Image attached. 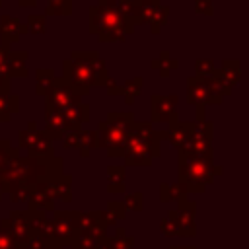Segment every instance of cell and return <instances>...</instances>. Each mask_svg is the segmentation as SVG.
<instances>
[{"label": "cell", "mask_w": 249, "mask_h": 249, "mask_svg": "<svg viewBox=\"0 0 249 249\" xmlns=\"http://www.w3.org/2000/svg\"><path fill=\"white\" fill-rule=\"evenodd\" d=\"M142 84H144V80H142L140 76L130 78V80H126V82L123 84V95H124V99H126L128 105L134 103V99L142 93Z\"/></svg>", "instance_id": "484cf974"}, {"label": "cell", "mask_w": 249, "mask_h": 249, "mask_svg": "<svg viewBox=\"0 0 249 249\" xmlns=\"http://www.w3.org/2000/svg\"><path fill=\"white\" fill-rule=\"evenodd\" d=\"M72 0H47V16H70Z\"/></svg>", "instance_id": "4dcf8cb0"}, {"label": "cell", "mask_w": 249, "mask_h": 249, "mask_svg": "<svg viewBox=\"0 0 249 249\" xmlns=\"http://www.w3.org/2000/svg\"><path fill=\"white\" fill-rule=\"evenodd\" d=\"M124 189H126L124 165H109L107 167V191L109 193H124Z\"/></svg>", "instance_id": "d6986e66"}, {"label": "cell", "mask_w": 249, "mask_h": 249, "mask_svg": "<svg viewBox=\"0 0 249 249\" xmlns=\"http://www.w3.org/2000/svg\"><path fill=\"white\" fill-rule=\"evenodd\" d=\"M78 103H82V97L74 93V89L62 78H54L51 89L45 93V109H60Z\"/></svg>", "instance_id": "9c48e42d"}, {"label": "cell", "mask_w": 249, "mask_h": 249, "mask_svg": "<svg viewBox=\"0 0 249 249\" xmlns=\"http://www.w3.org/2000/svg\"><path fill=\"white\" fill-rule=\"evenodd\" d=\"M25 29L31 31V33H37V35L45 33V31H47V19H45V16H43V14H31V16L27 18Z\"/></svg>", "instance_id": "d6a6232c"}, {"label": "cell", "mask_w": 249, "mask_h": 249, "mask_svg": "<svg viewBox=\"0 0 249 249\" xmlns=\"http://www.w3.org/2000/svg\"><path fill=\"white\" fill-rule=\"evenodd\" d=\"M169 249H196L195 245H171Z\"/></svg>", "instance_id": "bcb514c9"}, {"label": "cell", "mask_w": 249, "mask_h": 249, "mask_svg": "<svg viewBox=\"0 0 249 249\" xmlns=\"http://www.w3.org/2000/svg\"><path fill=\"white\" fill-rule=\"evenodd\" d=\"M62 80L80 97L88 95L91 86H105L109 78L105 62L95 51H74L62 62Z\"/></svg>", "instance_id": "6da1fadb"}, {"label": "cell", "mask_w": 249, "mask_h": 249, "mask_svg": "<svg viewBox=\"0 0 249 249\" xmlns=\"http://www.w3.org/2000/svg\"><path fill=\"white\" fill-rule=\"evenodd\" d=\"M177 66H179V60L171 58L167 51H161L160 56H158L156 60H152V68L160 70V76H161V78H167V76L171 74V70H175Z\"/></svg>", "instance_id": "603a6c76"}, {"label": "cell", "mask_w": 249, "mask_h": 249, "mask_svg": "<svg viewBox=\"0 0 249 249\" xmlns=\"http://www.w3.org/2000/svg\"><path fill=\"white\" fill-rule=\"evenodd\" d=\"M25 62H27V53L25 51H18V53L10 51L8 53V58H6V74L10 78H14V76L25 78L29 74Z\"/></svg>", "instance_id": "ac0fdd59"}, {"label": "cell", "mask_w": 249, "mask_h": 249, "mask_svg": "<svg viewBox=\"0 0 249 249\" xmlns=\"http://www.w3.org/2000/svg\"><path fill=\"white\" fill-rule=\"evenodd\" d=\"M195 76L196 78H210V76H214L216 74V66H214V62L212 60H196V64H195Z\"/></svg>", "instance_id": "836d02e7"}, {"label": "cell", "mask_w": 249, "mask_h": 249, "mask_svg": "<svg viewBox=\"0 0 249 249\" xmlns=\"http://www.w3.org/2000/svg\"><path fill=\"white\" fill-rule=\"evenodd\" d=\"M10 80L12 78H8L4 72H0V93H4V95L10 93Z\"/></svg>", "instance_id": "7bdbcfd3"}, {"label": "cell", "mask_w": 249, "mask_h": 249, "mask_svg": "<svg viewBox=\"0 0 249 249\" xmlns=\"http://www.w3.org/2000/svg\"><path fill=\"white\" fill-rule=\"evenodd\" d=\"M8 53H10V47L8 45H4V43H0V72H4L6 74V58H8ZM8 76V74H6ZM10 78V76H8Z\"/></svg>", "instance_id": "b9f144b4"}, {"label": "cell", "mask_w": 249, "mask_h": 249, "mask_svg": "<svg viewBox=\"0 0 249 249\" xmlns=\"http://www.w3.org/2000/svg\"><path fill=\"white\" fill-rule=\"evenodd\" d=\"M16 249H25V245H18V247H16Z\"/></svg>", "instance_id": "681fc988"}, {"label": "cell", "mask_w": 249, "mask_h": 249, "mask_svg": "<svg viewBox=\"0 0 249 249\" xmlns=\"http://www.w3.org/2000/svg\"><path fill=\"white\" fill-rule=\"evenodd\" d=\"M123 204H124V208H126V210L140 212V210H142V204H144V195H142V193H132V195L124 196Z\"/></svg>", "instance_id": "e575fe53"}, {"label": "cell", "mask_w": 249, "mask_h": 249, "mask_svg": "<svg viewBox=\"0 0 249 249\" xmlns=\"http://www.w3.org/2000/svg\"><path fill=\"white\" fill-rule=\"evenodd\" d=\"M220 173L222 167L216 165L214 160H204V158L179 160L177 183L185 193H202Z\"/></svg>", "instance_id": "8992f818"}, {"label": "cell", "mask_w": 249, "mask_h": 249, "mask_svg": "<svg viewBox=\"0 0 249 249\" xmlns=\"http://www.w3.org/2000/svg\"><path fill=\"white\" fill-rule=\"evenodd\" d=\"M160 233L163 237H175L177 235V226H175V220L167 214L161 222H160Z\"/></svg>", "instance_id": "d590c367"}, {"label": "cell", "mask_w": 249, "mask_h": 249, "mask_svg": "<svg viewBox=\"0 0 249 249\" xmlns=\"http://www.w3.org/2000/svg\"><path fill=\"white\" fill-rule=\"evenodd\" d=\"M78 231L80 233H93V235L107 233V226L101 220V210L78 212Z\"/></svg>", "instance_id": "9a60e30c"}, {"label": "cell", "mask_w": 249, "mask_h": 249, "mask_svg": "<svg viewBox=\"0 0 249 249\" xmlns=\"http://www.w3.org/2000/svg\"><path fill=\"white\" fill-rule=\"evenodd\" d=\"M19 113V97L16 93H0V123H8L12 115Z\"/></svg>", "instance_id": "44dd1931"}, {"label": "cell", "mask_w": 249, "mask_h": 249, "mask_svg": "<svg viewBox=\"0 0 249 249\" xmlns=\"http://www.w3.org/2000/svg\"><path fill=\"white\" fill-rule=\"evenodd\" d=\"M54 78H56V76H54V72H53L51 68H39V70L35 72V84H37L35 91H37V95H45V93L51 89Z\"/></svg>", "instance_id": "d4e9b609"}, {"label": "cell", "mask_w": 249, "mask_h": 249, "mask_svg": "<svg viewBox=\"0 0 249 249\" xmlns=\"http://www.w3.org/2000/svg\"><path fill=\"white\" fill-rule=\"evenodd\" d=\"M97 148V132L95 130H78V142L76 150L80 152L82 158H88L91 150Z\"/></svg>", "instance_id": "7402d4cb"}, {"label": "cell", "mask_w": 249, "mask_h": 249, "mask_svg": "<svg viewBox=\"0 0 249 249\" xmlns=\"http://www.w3.org/2000/svg\"><path fill=\"white\" fill-rule=\"evenodd\" d=\"M163 138H165V132L156 130L152 123L134 121L123 152L126 165H152L154 158L160 156V146Z\"/></svg>", "instance_id": "277c9868"}, {"label": "cell", "mask_w": 249, "mask_h": 249, "mask_svg": "<svg viewBox=\"0 0 249 249\" xmlns=\"http://www.w3.org/2000/svg\"><path fill=\"white\" fill-rule=\"evenodd\" d=\"M25 33H27V29H25V25L18 18L8 16V14L0 18V37H2L4 45L10 47L12 43H18L19 37L25 35Z\"/></svg>", "instance_id": "5bb4252c"}, {"label": "cell", "mask_w": 249, "mask_h": 249, "mask_svg": "<svg viewBox=\"0 0 249 249\" xmlns=\"http://www.w3.org/2000/svg\"><path fill=\"white\" fill-rule=\"evenodd\" d=\"M179 206L177 210L169 212V216L175 220V226H177V235H183V237H193L196 233V228H195V210H196V204L193 200L187 198V195H183L179 200Z\"/></svg>", "instance_id": "30bf717a"}, {"label": "cell", "mask_w": 249, "mask_h": 249, "mask_svg": "<svg viewBox=\"0 0 249 249\" xmlns=\"http://www.w3.org/2000/svg\"><path fill=\"white\" fill-rule=\"evenodd\" d=\"M132 0H117V4H121V6H126V4H130Z\"/></svg>", "instance_id": "c3c4849f"}, {"label": "cell", "mask_w": 249, "mask_h": 249, "mask_svg": "<svg viewBox=\"0 0 249 249\" xmlns=\"http://www.w3.org/2000/svg\"><path fill=\"white\" fill-rule=\"evenodd\" d=\"M6 191H8V181L4 179V175H0V198L2 195H6Z\"/></svg>", "instance_id": "ee69618b"}, {"label": "cell", "mask_w": 249, "mask_h": 249, "mask_svg": "<svg viewBox=\"0 0 249 249\" xmlns=\"http://www.w3.org/2000/svg\"><path fill=\"white\" fill-rule=\"evenodd\" d=\"M16 156H19L18 148H14L12 142H10L8 138H2V140H0V175H2L4 169L8 167L10 160L16 158Z\"/></svg>", "instance_id": "f1b7e54d"}, {"label": "cell", "mask_w": 249, "mask_h": 249, "mask_svg": "<svg viewBox=\"0 0 249 249\" xmlns=\"http://www.w3.org/2000/svg\"><path fill=\"white\" fill-rule=\"evenodd\" d=\"M54 198L70 202L72 200V175L62 173L56 181H54Z\"/></svg>", "instance_id": "cb8c5ba5"}, {"label": "cell", "mask_w": 249, "mask_h": 249, "mask_svg": "<svg viewBox=\"0 0 249 249\" xmlns=\"http://www.w3.org/2000/svg\"><path fill=\"white\" fill-rule=\"evenodd\" d=\"M126 216V208L123 200H111L107 204V210H101V220L105 226H113L117 222H123Z\"/></svg>", "instance_id": "ffe728a7"}, {"label": "cell", "mask_w": 249, "mask_h": 249, "mask_svg": "<svg viewBox=\"0 0 249 249\" xmlns=\"http://www.w3.org/2000/svg\"><path fill=\"white\" fill-rule=\"evenodd\" d=\"M54 181H39V183L31 185V193L27 198L29 208L41 210V212L54 210V200H56L54 198Z\"/></svg>", "instance_id": "8fae6325"}, {"label": "cell", "mask_w": 249, "mask_h": 249, "mask_svg": "<svg viewBox=\"0 0 249 249\" xmlns=\"http://www.w3.org/2000/svg\"><path fill=\"white\" fill-rule=\"evenodd\" d=\"M62 144H64V148H68V150H76V142H78V130H72V132H66L62 138Z\"/></svg>", "instance_id": "f35d334b"}, {"label": "cell", "mask_w": 249, "mask_h": 249, "mask_svg": "<svg viewBox=\"0 0 249 249\" xmlns=\"http://www.w3.org/2000/svg\"><path fill=\"white\" fill-rule=\"evenodd\" d=\"M18 247V243L0 228V249H16Z\"/></svg>", "instance_id": "ab89813d"}, {"label": "cell", "mask_w": 249, "mask_h": 249, "mask_svg": "<svg viewBox=\"0 0 249 249\" xmlns=\"http://www.w3.org/2000/svg\"><path fill=\"white\" fill-rule=\"evenodd\" d=\"M105 88H107V91H109L111 95H123V86H119V84H117L113 78H107Z\"/></svg>", "instance_id": "60d3db41"}, {"label": "cell", "mask_w": 249, "mask_h": 249, "mask_svg": "<svg viewBox=\"0 0 249 249\" xmlns=\"http://www.w3.org/2000/svg\"><path fill=\"white\" fill-rule=\"evenodd\" d=\"M165 138L175 146V148H181L189 138H191V123H185V121H179L177 113L169 119V130L165 132Z\"/></svg>", "instance_id": "e0dca14e"}, {"label": "cell", "mask_w": 249, "mask_h": 249, "mask_svg": "<svg viewBox=\"0 0 249 249\" xmlns=\"http://www.w3.org/2000/svg\"><path fill=\"white\" fill-rule=\"evenodd\" d=\"M111 249H134V237L124 228H117L115 235H111Z\"/></svg>", "instance_id": "83f0119b"}, {"label": "cell", "mask_w": 249, "mask_h": 249, "mask_svg": "<svg viewBox=\"0 0 249 249\" xmlns=\"http://www.w3.org/2000/svg\"><path fill=\"white\" fill-rule=\"evenodd\" d=\"M183 195H187L179 183H161L160 185V200L161 202H169V200H179Z\"/></svg>", "instance_id": "4316f807"}, {"label": "cell", "mask_w": 249, "mask_h": 249, "mask_svg": "<svg viewBox=\"0 0 249 249\" xmlns=\"http://www.w3.org/2000/svg\"><path fill=\"white\" fill-rule=\"evenodd\" d=\"M89 31L101 43H115L124 41L134 31V25L121 12L117 0H97L89 8Z\"/></svg>", "instance_id": "3957f363"}, {"label": "cell", "mask_w": 249, "mask_h": 249, "mask_svg": "<svg viewBox=\"0 0 249 249\" xmlns=\"http://www.w3.org/2000/svg\"><path fill=\"white\" fill-rule=\"evenodd\" d=\"M18 146L27 150L33 158H49L54 156L53 152V140L45 130H37V123L29 121L25 130H19L18 134Z\"/></svg>", "instance_id": "52a82bcc"}, {"label": "cell", "mask_w": 249, "mask_h": 249, "mask_svg": "<svg viewBox=\"0 0 249 249\" xmlns=\"http://www.w3.org/2000/svg\"><path fill=\"white\" fill-rule=\"evenodd\" d=\"M167 14H169V8H167L165 4H160L158 10L154 12V16H152L150 21H148L152 33H160V31H161V27H163V23H165V19H167Z\"/></svg>", "instance_id": "1f68e13d"}, {"label": "cell", "mask_w": 249, "mask_h": 249, "mask_svg": "<svg viewBox=\"0 0 249 249\" xmlns=\"http://www.w3.org/2000/svg\"><path fill=\"white\" fill-rule=\"evenodd\" d=\"M18 4L23 6V8H33L37 4V0H18Z\"/></svg>", "instance_id": "f6af8a7d"}, {"label": "cell", "mask_w": 249, "mask_h": 249, "mask_svg": "<svg viewBox=\"0 0 249 249\" xmlns=\"http://www.w3.org/2000/svg\"><path fill=\"white\" fill-rule=\"evenodd\" d=\"M179 97L177 95H152L150 99V115L152 123H165L175 115Z\"/></svg>", "instance_id": "4fadbf2b"}, {"label": "cell", "mask_w": 249, "mask_h": 249, "mask_svg": "<svg viewBox=\"0 0 249 249\" xmlns=\"http://www.w3.org/2000/svg\"><path fill=\"white\" fill-rule=\"evenodd\" d=\"M216 76H218L220 84H222L226 89L231 91V88L241 82V62H239L237 58H235V60H231V58L224 60L222 66H220V70H216Z\"/></svg>", "instance_id": "2e32d148"}, {"label": "cell", "mask_w": 249, "mask_h": 249, "mask_svg": "<svg viewBox=\"0 0 249 249\" xmlns=\"http://www.w3.org/2000/svg\"><path fill=\"white\" fill-rule=\"evenodd\" d=\"M134 115L126 113H109L105 121L97 124V148H103L111 158H123L124 142L128 138Z\"/></svg>", "instance_id": "5b68a950"}, {"label": "cell", "mask_w": 249, "mask_h": 249, "mask_svg": "<svg viewBox=\"0 0 249 249\" xmlns=\"http://www.w3.org/2000/svg\"><path fill=\"white\" fill-rule=\"evenodd\" d=\"M47 249H64V247H62V245H58V243H54V241H49Z\"/></svg>", "instance_id": "7dc6e473"}, {"label": "cell", "mask_w": 249, "mask_h": 249, "mask_svg": "<svg viewBox=\"0 0 249 249\" xmlns=\"http://www.w3.org/2000/svg\"><path fill=\"white\" fill-rule=\"evenodd\" d=\"M0 4H2V0H0Z\"/></svg>", "instance_id": "f907efd6"}, {"label": "cell", "mask_w": 249, "mask_h": 249, "mask_svg": "<svg viewBox=\"0 0 249 249\" xmlns=\"http://www.w3.org/2000/svg\"><path fill=\"white\" fill-rule=\"evenodd\" d=\"M0 228L18 243V245H25L29 233H31V228H29V222H27V216H25V210H12V214L4 220H0Z\"/></svg>", "instance_id": "7c38bea8"}, {"label": "cell", "mask_w": 249, "mask_h": 249, "mask_svg": "<svg viewBox=\"0 0 249 249\" xmlns=\"http://www.w3.org/2000/svg\"><path fill=\"white\" fill-rule=\"evenodd\" d=\"M53 241L62 247H72L78 237V210H53Z\"/></svg>", "instance_id": "ba28073f"}, {"label": "cell", "mask_w": 249, "mask_h": 249, "mask_svg": "<svg viewBox=\"0 0 249 249\" xmlns=\"http://www.w3.org/2000/svg\"><path fill=\"white\" fill-rule=\"evenodd\" d=\"M47 245H49L47 237H43L37 231H31L27 241H25V249H47Z\"/></svg>", "instance_id": "8d00e7d4"}, {"label": "cell", "mask_w": 249, "mask_h": 249, "mask_svg": "<svg viewBox=\"0 0 249 249\" xmlns=\"http://www.w3.org/2000/svg\"><path fill=\"white\" fill-rule=\"evenodd\" d=\"M62 160L56 156L33 158V156H16L10 160L4 169V179L8 183L35 185L39 181H54L62 175Z\"/></svg>", "instance_id": "7a4b0ae2"}, {"label": "cell", "mask_w": 249, "mask_h": 249, "mask_svg": "<svg viewBox=\"0 0 249 249\" xmlns=\"http://www.w3.org/2000/svg\"><path fill=\"white\" fill-rule=\"evenodd\" d=\"M29 193H31V187H29V185L8 183V191H6V195H10V200H12V202H27Z\"/></svg>", "instance_id": "f546056e"}, {"label": "cell", "mask_w": 249, "mask_h": 249, "mask_svg": "<svg viewBox=\"0 0 249 249\" xmlns=\"http://www.w3.org/2000/svg\"><path fill=\"white\" fill-rule=\"evenodd\" d=\"M195 10L198 14H206V16H212L214 10H212V0H195Z\"/></svg>", "instance_id": "74e56055"}]
</instances>
